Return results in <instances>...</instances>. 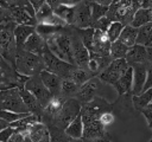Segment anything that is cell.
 Wrapping results in <instances>:
<instances>
[{"label":"cell","instance_id":"6da1fadb","mask_svg":"<svg viewBox=\"0 0 152 142\" xmlns=\"http://www.w3.org/2000/svg\"><path fill=\"white\" fill-rule=\"evenodd\" d=\"M45 43H46L49 51L52 54H55L57 58H59L63 62L75 65L74 57H72V49H71L70 26H66V27L62 28L59 32L46 38Z\"/></svg>","mask_w":152,"mask_h":142},{"label":"cell","instance_id":"7a4b0ae2","mask_svg":"<svg viewBox=\"0 0 152 142\" xmlns=\"http://www.w3.org/2000/svg\"><path fill=\"white\" fill-rule=\"evenodd\" d=\"M14 69L19 75L32 77L44 71L45 66H44V62L40 56L33 54L23 49H17Z\"/></svg>","mask_w":152,"mask_h":142},{"label":"cell","instance_id":"3957f363","mask_svg":"<svg viewBox=\"0 0 152 142\" xmlns=\"http://www.w3.org/2000/svg\"><path fill=\"white\" fill-rule=\"evenodd\" d=\"M140 8V1H131V0H120L112 1L108 7V12L106 17L112 21L121 22L124 26L131 25L135 12Z\"/></svg>","mask_w":152,"mask_h":142},{"label":"cell","instance_id":"277c9868","mask_svg":"<svg viewBox=\"0 0 152 142\" xmlns=\"http://www.w3.org/2000/svg\"><path fill=\"white\" fill-rule=\"evenodd\" d=\"M15 24L11 22L4 26L0 32V57H2L11 66L15 65V53L17 44L14 39V28Z\"/></svg>","mask_w":152,"mask_h":142},{"label":"cell","instance_id":"5b68a950","mask_svg":"<svg viewBox=\"0 0 152 142\" xmlns=\"http://www.w3.org/2000/svg\"><path fill=\"white\" fill-rule=\"evenodd\" d=\"M81 108H82V104L76 98H68L64 102L59 114L45 125L51 124V125H55L57 128L65 130V128L81 114Z\"/></svg>","mask_w":152,"mask_h":142},{"label":"cell","instance_id":"8992f818","mask_svg":"<svg viewBox=\"0 0 152 142\" xmlns=\"http://www.w3.org/2000/svg\"><path fill=\"white\" fill-rule=\"evenodd\" d=\"M0 110H8L18 114H30L19 92V88L0 90Z\"/></svg>","mask_w":152,"mask_h":142},{"label":"cell","instance_id":"52a82bcc","mask_svg":"<svg viewBox=\"0 0 152 142\" xmlns=\"http://www.w3.org/2000/svg\"><path fill=\"white\" fill-rule=\"evenodd\" d=\"M106 111H112V104H109L108 101L102 97H96L91 102L82 104L81 117L83 125L99 120V117Z\"/></svg>","mask_w":152,"mask_h":142},{"label":"cell","instance_id":"ba28073f","mask_svg":"<svg viewBox=\"0 0 152 142\" xmlns=\"http://www.w3.org/2000/svg\"><path fill=\"white\" fill-rule=\"evenodd\" d=\"M106 85H108V84L103 83L97 77H93L90 80H88L86 84H83L80 88L78 92L76 93V96L74 98H76L81 104L89 103L96 97H102L106 99V97H104Z\"/></svg>","mask_w":152,"mask_h":142},{"label":"cell","instance_id":"9c48e42d","mask_svg":"<svg viewBox=\"0 0 152 142\" xmlns=\"http://www.w3.org/2000/svg\"><path fill=\"white\" fill-rule=\"evenodd\" d=\"M43 62H44V66H45V70L51 72V73H55L57 75L58 77H61L62 79H65V78H69L72 69L75 67V65H71L66 62H63L59 58H57L55 54H52L48 46L45 49V51L43 52V54L40 56Z\"/></svg>","mask_w":152,"mask_h":142},{"label":"cell","instance_id":"30bf717a","mask_svg":"<svg viewBox=\"0 0 152 142\" xmlns=\"http://www.w3.org/2000/svg\"><path fill=\"white\" fill-rule=\"evenodd\" d=\"M24 89L27 90L30 93H32L36 97V99L40 103V105L43 108H45L48 105V103L50 102V99L53 97L52 93L43 84L39 75H36V76L30 77L26 80V83L24 85Z\"/></svg>","mask_w":152,"mask_h":142},{"label":"cell","instance_id":"8fae6325","mask_svg":"<svg viewBox=\"0 0 152 142\" xmlns=\"http://www.w3.org/2000/svg\"><path fill=\"white\" fill-rule=\"evenodd\" d=\"M70 33H71V49H72V57L75 65L77 67L87 69L89 62V51L82 43L81 37L78 36L77 30L75 27L70 26Z\"/></svg>","mask_w":152,"mask_h":142},{"label":"cell","instance_id":"7c38bea8","mask_svg":"<svg viewBox=\"0 0 152 142\" xmlns=\"http://www.w3.org/2000/svg\"><path fill=\"white\" fill-rule=\"evenodd\" d=\"M129 65L127 64V62L125 59H114L112 60V63L97 76L99 79H101L103 83L108 84V85H114L118 79L121 77V75L126 71V69Z\"/></svg>","mask_w":152,"mask_h":142},{"label":"cell","instance_id":"4fadbf2b","mask_svg":"<svg viewBox=\"0 0 152 142\" xmlns=\"http://www.w3.org/2000/svg\"><path fill=\"white\" fill-rule=\"evenodd\" d=\"M25 1H8V12L12 21L15 25H26V26H37L36 18L31 17L24 8Z\"/></svg>","mask_w":152,"mask_h":142},{"label":"cell","instance_id":"5bb4252c","mask_svg":"<svg viewBox=\"0 0 152 142\" xmlns=\"http://www.w3.org/2000/svg\"><path fill=\"white\" fill-rule=\"evenodd\" d=\"M91 13L88 1H78L74 6V20L72 27L84 30L91 27Z\"/></svg>","mask_w":152,"mask_h":142},{"label":"cell","instance_id":"9a60e30c","mask_svg":"<svg viewBox=\"0 0 152 142\" xmlns=\"http://www.w3.org/2000/svg\"><path fill=\"white\" fill-rule=\"evenodd\" d=\"M147 64H133L131 65L133 69V86H132V96H139L142 92L146 78H147Z\"/></svg>","mask_w":152,"mask_h":142},{"label":"cell","instance_id":"2e32d148","mask_svg":"<svg viewBox=\"0 0 152 142\" xmlns=\"http://www.w3.org/2000/svg\"><path fill=\"white\" fill-rule=\"evenodd\" d=\"M132 86H133V69L129 65L126 71L121 75V77L118 79V82L113 85V88L116 90L119 96L124 95H132Z\"/></svg>","mask_w":152,"mask_h":142},{"label":"cell","instance_id":"e0dca14e","mask_svg":"<svg viewBox=\"0 0 152 142\" xmlns=\"http://www.w3.org/2000/svg\"><path fill=\"white\" fill-rule=\"evenodd\" d=\"M108 134L106 131V128L100 123L99 120L83 125V140H93V138H103L108 140Z\"/></svg>","mask_w":152,"mask_h":142},{"label":"cell","instance_id":"ac0fdd59","mask_svg":"<svg viewBox=\"0 0 152 142\" xmlns=\"http://www.w3.org/2000/svg\"><path fill=\"white\" fill-rule=\"evenodd\" d=\"M21 49L27 52H31L33 54L42 56L46 49V43L37 32H34L28 37V39L25 41V44L23 45Z\"/></svg>","mask_w":152,"mask_h":142},{"label":"cell","instance_id":"d6986e66","mask_svg":"<svg viewBox=\"0 0 152 142\" xmlns=\"http://www.w3.org/2000/svg\"><path fill=\"white\" fill-rule=\"evenodd\" d=\"M39 77L45 85V88L52 93V96H58L61 93V84H62V78L58 77L55 73H51L46 70L42 71L39 73Z\"/></svg>","mask_w":152,"mask_h":142},{"label":"cell","instance_id":"ffe728a7","mask_svg":"<svg viewBox=\"0 0 152 142\" xmlns=\"http://www.w3.org/2000/svg\"><path fill=\"white\" fill-rule=\"evenodd\" d=\"M19 92H20V96L23 98V102L24 104L26 105L27 110L30 114H33L36 116H38L42 121V115H43V111H44V108L40 105V103L36 99V97L30 93L27 90H25L24 88H20L19 89Z\"/></svg>","mask_w":152,"mask_h":142},{"label":"cell","instance_id":"44dd1931","mask_svg":"<svg viewBox=\"0 0 152 142\" xmlns=\"http://www.w3.org/2000/svg\"><path fill=\"white\" fill-rule=\"evenodd\" d=\"M125 60L127 62L128 65H133V64H141V63H146L147 62V52H146V47L141 46V45H133L132 47L128 49V52L126 54Z\"/></svg>","mask_w":152,"mask_h":142},{"label":"cell","instance_id":"7402d4cb","mask_svg":"<svg viewBox=\"0 0 152 142\" xmlns=\"http://www.w3.org/2000/svg\"><path fill=\"white\" fill-rule=\"evenodd\" d=\"M36 32V27L26 26V25H17L14 28V39L17 44V49H21L28 37Z\"/></svg>","mask_w":152,"mask_h":142},{"label":"cell","instance_id":"603a6c76","mask_svg":"<svg viewBox=\"0 0 152 142\" xmlns=\"http://www.w3.org/2000/svg\"><path fill=\"white\" fill-rule=\"evenodd\" d=\"M137 36H138V28H134L131 25H127L122 28L118 40L125 44L127 47H132L133 45H135Z\"/></svg>","mask_w":152,"mask_h":142},{"label":"cell","instance_id":"cb8c5ba5","mask_svg":"<svg viewBox=\"0 0 152 142\" xmlns=\"http://www.w3.org/2000/svg\"><path fill=\"white\" fill-rule=\"evenodd\" d=\"M93 77H95L90 71H88L87 69H82V67H77L75 66L69 76V79L74 80L76 84H78L80 86H82L83 84H86L88 80H90Z\"/></svg>","mask_w":152,"mask_h":142},{"label":"cell","instance_id":"d4e9b609","mask_svg":"<svg viewBox=\"0 0 152 142\" xmlns=\"http://www.w3.org/2000/svg\"><path fill=\"white\" fill-rule=\"evenodd\" d=\"M151 43H152V22H148L138 28V36H137L135 44L147 47L150 46Z\"/></svg>","mask_w":152,"mask_h":142},{"label":"cell","instance_id":"484cf974","mask_svg":"<svg viewBox=\"0 0 152 142\" xmlns=\"http://www.w3.org/2000/svg\"><path fill=\"white\" fill-rule=\"evenodd\" d=\"M64 131L70 138H82V136H83V122H82L81 114L65 128Z\"/></svg>","mask_w":152,"mask_h":142},{"label":"cell","instance_id":"4316f807","mask_svg":"<svg viewBox=\"0 0 152 142\" xmlns=\"http://www.w3.org/2000/svg\"><path fill=\"white\" fill-rule=\"evenodd\" d=\"M148 22H152V17H151V11L150 9H145V8H139L134 17H133V20L131 22V26L134 27V28H139Z\"/></svg>","mask_w":152,"mask_h":142},{"label":"cell","instance_id":"83f0119b","mask_svg":"<svg viewBox=\"0 0 152 142\" xmlns=\"http://www.w3.org/2000/svg\"><path fill=\"white\" fill-rule=\"evenodd\" d=\"M80 85L76 84L74 80L65 78L62 79V84H61V96L65 97V98H74L76 96V93L80 90Z\"/></svg>","mask_w":152,"mask_h":142},{"label":"cell","instance_id":"f1b7e54d","mask_svg":"<svg viewBox=\"0 0 152 142\" xmlns=\"http://www.w3.org/2000/svg\"><path fill=\"white\" fill-rule=\"evenodd\" d=\"M151 101H152V88L141 92L139 96H132L133 106H134V109H137L139 111L147 108L148 104L151 103Z\"/></svg>","mask_w":152,"mask_h":142},{"label":"cell","instance_id":"f546056e","mask_svg":"<svg viewBox=\"0 0 152 142\" xmlns=\"http://www.w3.org/2000/svg\"><path fill=\"white\" fill-rule=\"evenodd\" d=\"M89 6H90V13H91V22H96L99 19L106 17L107 12H108V7L106 5L100 4L99 1H88ZM91 24V26H93Z\"/></svg>","mask_w":152,"mask_h":142},{"label":"cell","instance_id":"4dcf8cb0","mask_svg":"<svg viewBox=\"0 0 152 142\" xmlns=\"http://www.w3.org/2000/svg\"><path fill=\"white\" fill-rule=\"evenodd\" d=\"M128 49L125 44H122L121 41L116 40L114 43L110 44V52H109V56L110 58L114 60V59H125L126 58V54L128 52Z\"/></svg>","mask_w":152,"mask_h":142},{"label":"cell","instance_id":"1f68e13d","mask_svg":"<svg viewBox=\"0 0 152 142\" xmlns=\"http://www.w3.org/2000/svg\"><path fill=\"white\" fill-rule=\"evenodd\" d=\"M50 134V142H69L70 137L65 134V131L55 125H46Z\"/></svg>","mask_w":152,"mask_h":142},{"label":"cell","instance_id":"d6a6232c","mask_svg":"<svg viewBox=\"0 0 152 142\" xmlns=\"http://www.w3.org/2000/svg\"><path fill=\"white\" fill-rule=\"evenodd\" d=\"M77 30V33L78 36L81 37V40L82 43L84 44V46L87 47V50L90 52L91 49H93V39H94V28L89 27V28H84V30H80V28H76Z\"/></svg>","mask_w":152,"mask_h":142},{"label":"cell","instance_id":"836d02e7","mask_svg":"<svg viewBox=\"0 0 152 142\" xmlns=\"http://www.w3.org/2000/svg\"><path fill=\"white\" fill-rule=\"evenodd\" d=\"M62 28L64 27H57V26H51V25H45V24H37L36 26V32L45 40L46 38H49L50 36L59 32Z\"/></svg>","mask_w":152,"mask_h":142},{"label":"cell","instance_id":"e575fe53","mask_svg":"<svg viewBox=\"0 0 152 142\" xmlns=\"http://www.w3.org/2000/svg\"><path fill=\"white\" fill-rule=\"evenodd\" d=\"M124 27L125 26L121 22H118V21H114V22L110 24V26L108 27V30L106 32L107 36H108V39L110 40V43H114V41H116L119 39L120 33H121Z\"/></svg>","mask_w":152,"mask_h":142},{"label":"cell","instance_id":"d590c367","mask_svg":"<svg viewBox=\"0 0 152 142\" xmlns=\"http://www.w3.org/2000/svg\"><path fill=\"white\" fill-rule=\"evenodd\" d=\"M30 114H18V112H13V111H8V110H0V118L6 121L8 124L18 121V120H21L26 116H28Z\"/></svg>","mask_w":152,"mask_h":142},{"label":"cell","instance_id":"8d00e7d4","mask_svg":"<svg viewBox=\"0 0 152 142\" xmlns=\"http://www.w3.org/2000/svg\"><path fill=\"white\" fill-rule=\"evenodd\" d=\"M52 14H53L52 8H51L50 5L48 4V1H45V4L42 6V8L36 13V20H37V22L39 24V22H42L43 20H45L46 18H49V17L52 15Z\"/></svg>","mask_w":152,"mask_h":142},{"label":"cell","instance_id":"74e56055","mask_svg":"<svg viewBox=\"0 0 152 142\" xmlns=\"http://www.w3.org/2000/svg\"><path fill=\"white\" fill-rule=\"evenodd\" d=\"M110 24H112V21L107 17H103V18L99 19L96 22H94L93 26H91V28L99 30V31H102V32H107V30L110 26Z\"/></svg>","mask_w":152,"mask_h":142},{"label":"cell","instance_id":"f35d334b","mask_svg":"<svg viewBox=\"0 0 152 142\" xmlns=\"http://www.w3.org/2000/svg\"><path fill=\"white\" fill-rule=\"evenodd\" d=\"M99 121H100V123L106 128V127H108V125H110V124L114 123L115 116H114V114H113L112 111H106V112H103V114L99 117Z\"/></svg>","mask_w":152,"mask_h":142},{"label":"cell","instance_id":"ab89813d","mask_svg":"<svg viewBox=\"0 0 152 142\" xmlns=\"http://www.w3.org/2000/svg\"><path fill=\"white\" fill-rule=\"evenodd\" d=\"M17 130L12 127H7L5 129H2L0 131V142H8V140L11 138V136L15 133Z\"/></svg>","mask_w":152,"mask_h":142},{"label":"cell","instance_id":"60d3db41","mask_svg":"<svg viewBox=\"0 0 152 142\" xmlns=\"http://www.w3.org/2000/svg\"><path fill=\"white\" fill-rule=\"evenodd\" d=\"M11 22H13V21L11 19V15H10L8 9H5V8L0 7V25L5 26V25L11 24Z\"/></svg>","mask_w":152,"mask_h":142},{"label":"cell","instance_id":"b9f144b4","mask_svg":"<svg viewBox=\"0 0 152 142\" xmlns=\"http://www.w3.org/2000/svg\"><path fill=\"white\" fill-rule=\"evenodd\" d=\"M151 88H152V63L148 62V64H147V78H146L142 92L148 90V89H151Z\"/></svg>","mask_w":152,"mask_h":142},{"label":"cell","instance_id":"7bdbcfd3","mask_svg":"<svg viewBox=\"0 0 152 142\" xmlns=\"http://www.w3.org/2000/svg\"><path fill=\"white\" fill-rule=\"evenodd\" d=\"M140 112L144 115V117H145L146 121H147L148 127L152 129V109H150V108H145V109L140 110Z\"/></svg>","mask_w":152,"mask_h":142},{"label":"cell","instance_id":"ee69618b","mask_svg":"<svg viewBox=\"0 0 152 142\" xmlns=\"http://www.w3.org/2000/svg\"><path fill=\"white\" fill-rule=\"evenodd\" d=\"M23 141H24V135L20 131H15L8 140V142H23Z\"/></svg>","mask_w":152,"mask_h":142},{"label":"cell","instance_id":"f6af8a7d","mask_svg":"<svg viewBox=\"0 0 152 142\" xmlns=\"http://www.w3.org/2000/svg\"><path fill=\"white\" fill-rule=\"evenodd\" d=\"M30 2H31V5H32V7H33V9H34L36 13H37V12L42 8V6L45 4L44 0H31Z\"/></svg>","mask_w":152,"mask_h":142},{"label":"cell","instance_id":"bcb514c9","mask_svg":"<svg viewBox=\"0 0 152 142\" xmlns=\"http://www.w3.org/2000/svg\"><path fill=\"white\" fill-rule=\"evenodd\" d=\"M146 52H147V62L152 63V47L147 46L146 47Z\"/></svg>","mask_w":152,"mask_h":142},{"label":"cell","instance_id":"7dc6e473","mask_svg":"<svg viewBox=\"0 0 152 142\" xmlns=\"http://www.w3.org/2000/svg\"><path fill=\"white\" fill-rule=\"evenodd\" d=\"M7 127H10V124H8L6 121H4V120H1V118H0V131H1L2 129L7 128Z\"/></svg>","mask_w":152,"mask_h":142},{"label":"cell","instance_id":"c3c4849f","mask_svg":"<svg viewBox=\"0 0 152 142\" xmlns=\"http://www.w3.org/2000/svg\"><path fill=\"white\" fill-rule=\"evenodd\" d=\"M83 142H106V140H103V138H93V140H83Z\"/></svg>","mask_w":152,"mask_h":142},{"label":"cell","instance_id":"681fc988","mask_svg":"<svg viewBox=\"0 0 152 142\" xmlns=\"http://www.w3.org/2000/svg\"><path fill=\"white\" fill-rule=\"evenodd\" d=\"M38 142H50V134H46L42 140H39Z\"/></svg>","mask_w":152,"mask_h":142},{"label":"cell","instance_id":"f907efd6","mask_svg":"<svg viewBox=\"0 0 152 142\" xmlns=\"http://www.w3.org/2000/svg\"><path fill=\"white\" fill-rule=\"evenodd\" d=\"M23 142H33V141L28 135H24V141Z\"/></svg>","mask_w":152,"mask_h":142},{"label":"cell","instance_id":"816d5d0a","mask_svg":"<svg viewBox=\"0 0 152 142\" xmlns=\"http://www.w3.org/2000/svg\"><path fill=\"white\" fill-rule=\"evenodd\" d=\"M147 108H150V109H152V101H151V103L148 104V106H147Z\"/></svg>","mask_w":152,"mask_h":142},{"label":"cell","instance_id":"f5cc1de1","mask_svg":"<svg viewBox=\"0 0 152 142\" xmlns=\"http://www.w3.org/2000/svg\"><path fill=\"white\" fill-rule=\"evenodd\" d=\"M2 28H4V26H2V25H0V32L2 31Z\"/></svg>","mask_w":152,"mask_h":142},{"label":"cell","instance_id":"db71d44e","mask_svg":"<svg viewBox=\"0 0 152 142\" xmlns=\"http://www.w3.org/2000/svg\"><path fill=\"white\" fill-rule=\"evenodd\" d=\"M150 11H151V17H152V8H151V9H150Z\"/></svg>","mask_w":152,"mask_h":142},{"label":"cell","instance_id":"11a10c76","mask_svg":"<svg viewBox=\"0 0 152 142\" xmlns=\"http://www.w3.org/2000/svg\"><path fill=\"white\" fill-rule=\"evenodd\" d=\"M106 142H110V141H109V140H106Z\"/></svg>","mask_w":152,"mask_h":142},{"label":"cell","instance_id":"9f6ffc18","mask_svg":"<svg viewBox=\"0 0 152 142\" xmlns=\"http://www.w3.org/2000/svg\"><path fill=\"white\" fill-rule=\"evenodd\" d=\"M150 47H152V43H151V44H150Z\"/></svg>","mask_w":152,"mask_h":142},{"label":"cell","instance_id":"6f0895ef","mask_svg":"<svg viewBox=\"0 0 152 142\" xmlns=\"http://www.w3.org/2000/svg\"><path fill=\"white\" fill-rule=\"evenodd\" d=\"M150 142H152V138H151V141H150Z\"/></svg>","mask_w":152,"mask_h":142}]
</instances>
